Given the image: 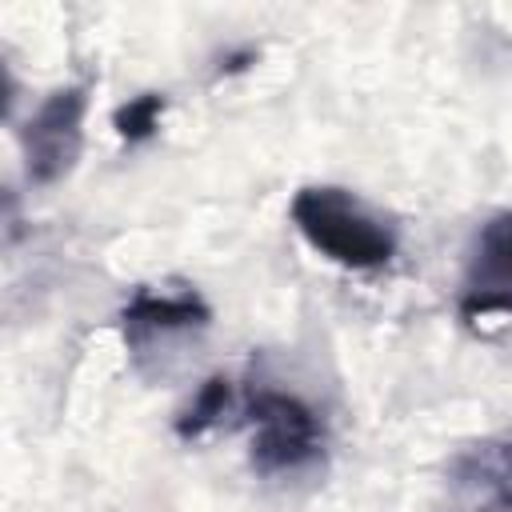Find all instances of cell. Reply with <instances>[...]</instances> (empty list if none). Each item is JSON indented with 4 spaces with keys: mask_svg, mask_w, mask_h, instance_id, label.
Instances as JSON below:
<instances>
[{
    "mask_svg": "<svg viewBox=\"0 0 512 512\" xmlns=\"http://www.w3.org/2000/svg\"><path fill=\"white\" fill-rule=\"evenodd\" d=\"M288 216L296 232L332 264L352 272L384 268L396 256V232L352 192L332 184H308L292 196Z\"/></svg>",
    "mask_w": 512,
    "mask_h": 512,
    "instance_id": "cell-1",
    "label": "cell"
},
{
    "mask_svg": "<svg viewBox=\"0 0 512 512\" xmlns=\"http://www.w3.org/2000/svg\"><path fill=\"white\" fill-rule=\"evenodd\" d=\"M248 424H252V464L264 476L300 472L320 464L324 456V424L292 392H276V388L252 392Z\"/></svg>",
    "mask_w": 512,
    "mask_h": 512,
    "instance_id": "cell-2",
    "label": "cell"
},
{
    "mask_svg": "<svg viewBox=\"0 0 512 512\" xmlns=\"http://www.w3.org/2000/svg\"><path fill=\"white\" fill-rule=\"evenodd\" d=\"M84 112H88V88L68 84L40 100V108L20 128L24 148V172L32 184H56L72 172L84 148Z\"/></svg>",
    "mask_w": 512,
    "mask_h": 512,
    "instance_id": "cell-3",
    "label": "cell"
},
{
    "mask_svg": "<svg viewBox=\"0 0 512 512\" xmlns=\"http://www.w3.org/2000/svg\"><path fill=\"white\" fill-rule=\"evenodd\" d=\"M460 316H512V212H496L480 224L460 280Z\"/></svg>",
    "mask_w": 512,
    "mask_h": 512,
    "instance_id": "cell-4",
    "label": "cell"
},
{
    "mask_svg": "<svg viewBox=\"0 0 512 512\" xmlns=\"http://www.w3.org/2000/svg\"><path fill=\"white\" fill-rule=\"evenodd\" d=\"M208 320H212L208 304L188 288L184 292L140 288L120 308V332H124V344L132 352H140L152 340H168V336H180V332H200V328H208Z\"/></svg>",
    "mask_w": 512,
    "mask_h": 512,
    "instance_id": "cell-5",
    "label": "cell"
},
{
    "mask_svg": "<svg viewBox=\"0 0 512 512\" xmlns=\"http://www.w3.org/2000/svg\"><path fill=\"white\" fill-rule=\"evenodd\" d=\"M456 472H460L464 484H480V488H488L500 504L512 508V448L484 444L480 452H468Z\"/></svg>",
    "mask_w": 512,
    "mask_h": 512,
    "instance_id": "cell-6",
    "label": "cell"
},
{
    "mask_svg": "<svg viewBox=\"0 0 512 512\" xmlns=\"http://www.w3.org/2000/svg\"><path fill=\"white\" fill-rule=\"evenodd\" d=\"M228 404H232V384H228L224 376H208V380L200 384V392L192 396V404L180 412V420H176V436H180V440H196V436H204V432L228 412Z\"/></svg>",
    "mask_w": 512,
    "mask_h": 512,
    "instance_id": "cell-7",
    "label": "cell"
},
{
    "mask_svg": "<svg viewBox=\"0 0 512 512\" xmlns=\"http://www.w3.org/2000/svg\"><path fill=\"white\" fill-rule=\"evenodd\" d=\"M164 104H168V100H164L160 92H140V96H132L128 104H120V108L112 112L116 136H120L124 144H144V140H152L156 128H160Z\"/></svg>",
    "mask_w": 512,
    "mask_h": 512,
    "instance_id": "cell-8",
    "label": "cell"
}]
</instances>
